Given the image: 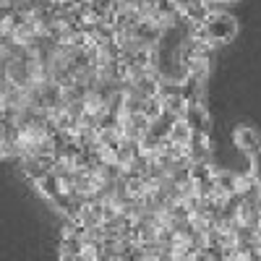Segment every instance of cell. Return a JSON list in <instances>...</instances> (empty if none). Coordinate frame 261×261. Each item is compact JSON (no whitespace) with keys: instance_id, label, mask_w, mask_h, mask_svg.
<instances>
[{"instance_id":"2","label":"cell","mask_w":261,"mask_h":261,"mask_svg":"<svg viewBox=\"0 0 261 261\" xmlns=\"http://www.w3.org/2000/svg\"><path fill=\"white\" fill-rule=\"evenodd\" d=\"M183 120L188 123V128L193 130V134H204V136H209L212 120H209V113L204 110V105H186Z\"/></svg>"},{"instance_id":"4","label":"cell","mask_w":261,"mask_h":261,"mask_svg":"<svg viewBox=\"0 0 261 261\" xmlns=\"http://www.w3.org/2000/svg\"><path fill=\"white\" fill-rule=\"evenodd\" d=\"M180 97L186 99V105H204V79L188 76L186 81H180Z\"/></svg>"},{"instance_id":"8","label":"cell","mask_w":261,"mask_h":261,"mask_svg":"<svg viewBox=\"0 0 261 261\" xmlns=\"http://www.w3.org/2000/svg\"><path fill=\"white\" fill-rule=\"evenodd\" d=\"M248 172H251V178L261 183V149L253 151V154L248 157Z\"/></svg>"},{"instance_id":"3","label":"cell","mask_w":261,"mask_h":261,"mask_svg":"<svg viewBox=\"0 0 261 261\" xmlns=\"http://www.w3.org/2000/svg\"><path fill=\"white\" fill-rule=\"evenodd\" d=\"M235 144H238V149H241L246 157H251L253 151L261 149V134L256 128H251V125H241L235 130Z\"/></svg>"},{"instance_id":"6","label":"cell","mask_w":261,"mask_h":261,"mask_svg":"<svg viewBox=\"0 0 261 261\" xmlns=\"http://www.w3.org/2000/svg\"><path fill=\"white\" fill-rule=\"evenodd\" d=\"M191 136H193V130H191V128H188V123L180 118L175 125H172V130H170L167 141H170L172 146H178V149H188V144H191Z\"/></svg>"},{"instance_id":"7","label":"cell","mask_w":261,"mask_h":261,"mask_svg":"<svg viewBox=\"0 0 261 261\" xmlns=\"http://www.w3.org/2000/svg\"><path fill=\"white\" fill-rule=\"evenodd\" d=\"M238 0H204V6H206V11L214 16V13H227L230 11V6H235Z\"/></svg>"},{"instance_id":"5","label":"cell","mask_w":261,"mask_h":261,"mask_svg":"<svg viewBox=\"0 0 261 261\" xmlns=\"http://www.w3.org/2000/svg\"><path fill=\"white\" fill-rule=\"evenodd\" d=\"M238 178H241V175H235V172L217 170V172H214L217 193H220V196H232V193H238Z\"/></svg>"},{"instance_id":"1","label":"cell","mask_w":261,"mask_h":261,"mask_svg":"<svg viewBox=\"0 0 261 261\" xmlns=\"http://www.w3.org/2000/svg\"><path fill=\"white\" fill-rule=\"evenodd\" d=\"M235 34H238V21L230 13H214V16L206 18V24L193 29V37L206 42L212 47H222Z\"/></svg>"}]
</instances>
